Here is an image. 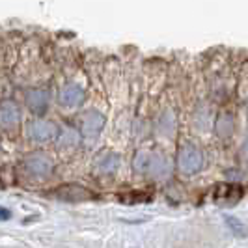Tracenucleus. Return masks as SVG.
Segmentation results:
<instances>
[{
  "instance_id": "f257e3e1",
  "label": "nucleus",
  "mask_w": 248,
  "mask_h": 248,
  "mask_svg": "<svg viewBox=\"0 0 248 248\" xmlns=\"http://www.w3.org/2000/svg\"><path fill=\"white\" fill-rule=\"evenodd\" d=\"M243 196V188L237 185H222L217 190V202L222 205H233Z\"/></svg>"
},
{
  "instance_id": "f03ea898",
  "label": "nucleus",
  "mask_w": 248,
  "mask_h": 248,
  "mask_svg": "<svg viewBox=\"0 0 248 248\" xmlns=\"http://www.w3.org/2000/svg\"><path fill=\"white\" fill-rule=\"evenodd\" d=\"M12 217V213L8 211L6 207H0V220H8Z\"/></svg>"
}]
</instances>
